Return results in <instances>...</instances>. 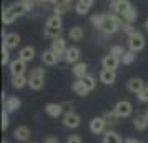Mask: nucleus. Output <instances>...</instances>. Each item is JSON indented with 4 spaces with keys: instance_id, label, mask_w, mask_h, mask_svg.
<instances>
[{
    "instance_id": "f257e3e1",
    "label": "nucleus",
    "mask_w": 148,
    "mask_h": 143,
    "mask_svg": "<svg viewBox=\"0 0 148 143\" xmlns=\"http://www.w3.org/2000/svg\"><path fill=\"white\" fill-rule=\"evenodd\" d=\"M123 23H125V20L116 17V15H105V18L100 25V30L107 35H113L118 32V28H121Z\"/></svg>"
},
{
    "instance_id": "f03ea898",
    "label": "nucleus",
    "mask_w": 148,
    "mask_h": 143,
    "mask_svg": "<svg viewBox=\"0 0 148 143\" xmlns=\"http://www.w3.org/2000/svg\"><path fill=\"white\" fill-rule=\"evenodd\" d=\"M43 82H45V70L40 67L34 68L28 77V87L32 90H40L43 87Z\"/></svg>"
},
{
    "instance_id": "7ed1b4c3",
    "label": "nucleus",
    "mask_w": 148,
    "mask_h": 143,
    "mask_svg": "<svg viewBox=\"0 0 148 143\" xmlns=\"http://www.w3.org/2000/svg\"><path fill=\"white\" fill-rule=\"evenodd\" d=\"M7 8L18 18V17L25 15L27 12H30V10L34 8V2H15V3H12V5L7 7Z\"/></svg>"
},
{
    "instance_id": "20e7f679",
    "label": "nucleus",
    "mask_w": 148,
    "mask_h": 143,
    "mask_svg": "<svg viewBox=\"0 0 148 143\" xmlns=\"http://www.w3.org/2000/svg\"><path fill=\"white\" fill-rule=\"evenodd\" d=\"M128 47H130V50L132 52H140V50H143L145 48V37H143V34H140V32H136V34H133L132 37H128Z\"/></svg>"
},
{
    "instance_id": "39448f33",
    "label": "nucleus",
    "mask_w": 148,
    "mask_h": 143,
    "mask_svg": "<svg viewBox=\"0 0 148 143\" xmlns=\"http://www.w3.org/2000/svg\"><path fill=\"white\" fill-rule=\"evenodd\" d=\"M115 113L120 116V118H127V116L132 115V112H133V105L128 102V100H121L115 105Z\"/></svg>"
},
{
    "instance_id": "423d86ee",
    "label": "nucleus",
    "mask_w": 148,
    "mask_h": 143,
    "mask_svg": "<svg viewBox=\"0 0 148 143\" xmlns=\"http://www.w3.org/2000/svg\"><path fill=\"white\" fill-rule=\"evenodd\" d=\"M105 128H107V120L103 116H97L90 122V131L93 135H101L105 133Z\"/></svg>"
},
{
    "instance_id": "0eeeda50",
    "label": "nucleus",
    "mask_w": 148,
    "mask_h": 143,
    "mask_svg": "<svg viewBox=\"0 0 148 143\" xmlns=\"http://www.w3.org/2000/svg\"><path fill=\"white\" fill-rule=\"evenodd\" d=\"M10 75L12 77H20L25 73V68H27V63L20 58H15V60L10 62Z\"/></svg>"
},
{
    "instance_id": "6e6552de",
    "label": "nucleus",
    "mask_w": 148,
    "mask_h": 143,
    "mask_svg": "<svg viewBox=\"0 0 148 143\" xmlns=\"http://www.w3.org/2000/svg\"><path fill=\"white\" fill-rule=\"evenodd\" d=\"M62 58H63V57L58 55V53H55L52 48H48V50H45V52L42 53V62H43L45 65H57Z\"/></svg>"
},
{
    "instance_id": "1a4fd4ad",
    "label": "nucleus",
    "mask_w": 148,
    "mask_h": 143,
    "mask_svg": "<svg viewBox=\"0 0 148 143\" xmlns=\"http://www.w3.org/2000/svg\"><path fill=\"white\" fill-rule=\"evenodd\" d=\"M20 43V35L15 34V32H10V34H5L3 35V47L5 48H17Z\"/></svg>"
},
{
    "instance_id": "9d476101",
    "label": "nucleus",
    "mask_w": 148,
    "mask_h": 143,
    "mask_svg": "<svg viewBox=\"0 0 148 143\" xmlns=\"http://www.w3.org/2000/svg\"><path fill=\"white\" fill-rule=\"evenodd\" d=\"M63 125L67 128H77L80 125V115H77L75 112H67L63 115Z\"/></svg>"
},
{
    "instance_id": "9b49d317",
    "label": "nucleus",
    "mask_w": 148,
    "mask_h": 143,
    "mask_svg": "<svg viewBox=\"0 0 148 143\" xmlns=\"http://www.w3.org/2000/svg\"><path fill=\"white\" fill-rule=\"evenodd\" d=\"M63 60L67 62V63H78L80 62V48L78 47H70L67 48V52L63 55Z\"/></svg>"
},
{
    "instance_id": "f8f14e48",
    "label": "nucleus",
    "mask_w": 148,
    "mask_h": 143,
    "mask_svg": "<svg viewBox=\"0 0 148 143\" xmlns=\"http://www.w3.org/2000/svg\"><path fill=\"white\" fill-rule=\"evenodd\" d=\"M120 58L118 57H115V55H105L103 58H101V65L103 68H107V70H116L118 65H120Z\"/></svg>"
},
{
    "instance_id": "ddd939ff",
    "label": "nucleus",
    "mask_w": 148,
    "mask_h": 143,
    "mask_svg": "<svg viewBox=\"0 0 148 143\" xmlns=\"http://www.w3.org/2000/svg\"><path fill=\"white\" fill-rule=\"evenodd\" d=\"M112 8H113L115 14L123 15V14H127L128 10L132 8V5H130L128 0H115V2H112Z\"/></svg>"
},
{
    "instance_id": "4468645a",
    "label": "nucleus",
    "mask_w": 148,
    "mask_h": 143,
    "mask_svg": "<svg viewBox=\"0 0 148 143\" xmlns=\"http://www.w3.org/2000/svg\"><path fill=\"white\" fill-rule=\"evenodd\" d=\"M95 0H78L77 5H75V12L78 15H85L90 12V8L93 7Z\"/></svg>"
},
{
    "instance_id": "2eb2a0df",
    "label": "nucleus",
    "mask_w": 148,
    "mask_h": 143,
    "mask_svg": "<svg viewBox=\"0 0 148 143\" xmlns=\"http://www.w3.org/2000/svg\"><path fill=\"white\" fill-rule=\"evenodd\" d=\"M18 108H20V98L18 96H7V100L3 102V110L12 113V112H17Z\"/></svg>"
},
{
    "instance_id": "dca6fc26",
    "label": "nucleus",
    "mask_w": 148,
    "mask_h": 143,
    "mask_svg": "<svg viewBox=\"0 0 148 143\" xmlns=\"http://www.w3.org/2000/svg\"><path fill=\"white\" fill-rule=\"evenodd\" d=\"M127 87H128V90H130L132 93H136V95H138L147 85H145V82H143L141 78H130L128 83H127Z\"/></svg>"
},
{
    "instance_id": "f3484780",
    "label": "nucleus",
    "mask_w": 148,
    "mask_h": 143,
    "mask_svg": "<svg viewBox=\"0 0 148 143\" xmlns=\"http://www.w3.org/2000/svg\"><path fill=\"white\" fill-rule=\"evenodd\" d=\"M45 112H47L48 116L58 118L63 113V105H60V103H48V105H45Z\"/></svg>"
},
{
    "instance_id": "a211bd4d",
    "label": "nucleus",
    "mask_w": 148,
    "mask_h": 143,
    "mask_svg": "<svg viewBox=\"0 0 148 143\" xmlns=\"http://www.w3.org/2000/svg\"><path fill=\"white\" fill-rule=\"evenodd\" d=\"M116 80V73H115V70H107V68H103L100 72V82L105 83V85H112V83Z\"/></svg>"
},
{
    "instance_id": "6ab92c4d",
    "label": "nucleus",
    "mask_w": 148,
    "mask_h": 143,
    "mask_svg": "<svg viewBox=\"0 0 148 143\" xmlns=\"http://www.w3.org/2000/svg\"><path fill=\"white\" fill-rule=\"evenodd\" d=\"M52 50H53L55 53H58V55H65V52H67V43H65V40L62 38V37H58V38H55L53 42H52Z\"/></svg>"
},
{
    "instance_id": "aec40b11",
    "label": "nucleus",
    "mask_w": 148,
    "mask_h": 143,
    "mask_svg": "<svg viewBox=\"0 0 148 143\" xmlns=\"http://www.w3.org/2000/svg\"><path fill=\"white\" fill-rule=\"evenodd\" d=\"M14 136H15V140H18V142H27L30 138V128L28 127H17L14 131Z\"/></svg>"
},
{
    "instance_id": "412c9836",
    "label": "nucleus",
    "mask_w": 148,
    "mask_h": 143,
    "mask_svg": "<svg viewBox=\"0 0 148 143\" xmlns=\"http://www.w3.org/2000/svg\"><path fill=\"white\" fill-rule=\"evenodd\" d=\"M18 58L20 60H23L25 63H28V62H32L35 58V50H34V47H23L18 52Z\"/></svg>"
},
{
    "instance_id": "4be33fe9",
    "label": "nucleus",
    "mask_w": 148,
    "mask_h": 143,
    "mask_svg": "<svg viewBox=\"0 0 148 143\" xmlns=\"http://www.w3.org/2000/svg\"><path fill=\"white\" fill-rule=\"evenodd\" d=\"M87 70H88L87 63H85V62H78V63H75V65H73V75L77 77L78 80H82L83 77L88 75Z\"/></svg>"
},
{
    "instance_id": "5701e85b",
    "label": "nucleus",
    "mask_w": 148,
    "mask_h": 143,
    "mask_svg": "<svg viewBox=\"0 0 148 143\" xmlns=\"http://www.w3.org/2000/svg\"><path fill=\"white\" fill-rule=\"evenodd\" d=\"M45 27H47V28H57V30H62V17H60V15H52V17H48Z\"/></svg>"
},
{
    "instance_id": "b1692460",
    "label": "nucleus",
    "mask_w": 148,
    "mask_h": 143,
    "mask_svg": "<svg viewBox=\"0 0 148 143\" xmlns=\"http://www.w3.org/2000/svg\"><path fill=\"white\" fill-rule=\"evenodd\" d=\"M103 143H121V138L116 131L108 130V131H105V135H103Z\"/></svg>"
},
{
    "instance_id": "393cba45",
    "label": "nucleus",
    "mask_w": 148,
    "mask_h": 143,
    "mask_svg": "<svg viewBox=\"0 0 148 143\" xmlns=\"http://www.w3.org/2000/svg\"><path fill=\"white\" fill-rule=\"evenodd\" d=\"M25 85H28V78L25 75H20V77H12V87L17 90L23 88Z\"/></svg>"
},
{
    "instance_id": "a878e982",
    "label": "nucleus",
    "mask_w": 148,
    "mask_h": 143,
    "mask_svg": "<svg viewBox=\"0 0 148 143\" xmlns=\"http://www.w3.org/2000/svg\"><path fill=\"white\" fill-rule=\"evenodd\" d=\"M72 90H73L77 95H80V96H85L88 93V88L85 87V83L82 82V80H77V82L72 85Z\"/></svg>"
},
{
    "instance_id": "bb28decb",
    "label": "nucleus",
    "mask_w": 148,
    "mask_h": 143,
    "mask_svg": "<svg viewBox=\"0 0 148 143\" xmlns=\"http://www.w3.org/2000/svg\"><path fill=\"white\" fill-rule=\"evenodd\" d=\"M70 8H72V3H65V2H58L53 8V15H63L70 12Z\"/></svg>"
},
{
    "instance_id": "cd10ccee",
    "label": "nucleus",
    "mask_w": 148,
    "mask_h": 143,
    "mask_svg": "<svg viewBox=\"0 0 148 143\" xmlns=\"http://www.w3.org/2000/svg\"><path fill=\"white\" fill-rule=\"evenodd\" d=\"M133 127H135L136 130H140V131L147 130V127H148V120L145 118V115H141V116H135V120H133Z\"/></svg>"
},
{
    "instance_id": "c85d7f7f",
    "label": "nucleus",
    "mask_w": 148,
    "mask_h": 143,
    "mask_svg": "<svg viewBox=\"0 0 148 143\" xmlns=\"http://www.w3.org/2000/svg\"><path fill=\"white\" fill-rule=\"evenodd\" d=\"M83 28L82 27H72L70 28V32H68V35H70V38L73 42H78V40H82L83 38Z\"/></svg>"
},
{
    "instance_id": "c756f323",
    "label": "nucleus",
    "mask_w": 148,
    "mask_h": 143,
    "mask_svg": "<svg viewBox=\"0 0 148 143\" xmlns=\"http://www.w3.org/2000/svg\"><path fill=\"white\" fill-rule=\"evenodd\" d=\"M121 18H123L125 22H128V23H133V22H136V18H138V12H136V8L132 7L127 14L121 15Z\"/></svg>"
},
{
    "instance_id": "7c9ffc66",
    "label": "nucleus",
    "mask_w": 148,
    "mask_h": 143,
    "mask_svg": "<svg viewBox=\"0 0 148 143\" xmlns=\"http://www.w3.org/2000/svg\"><path fill=\"white\" fill-rule=\"evenodd\" d=\"M15 18H17V17H15L8 8H3V15H2V22H3V25H10V23H14Z\"/></svg>"
},
{
    "instance_id": "2f4dec72",
    "label": "nucleus",
    "mask_w": 148,
    "mask_h": 143,
    "mask_svg": "<svg viewBox=\"0 0 148 143\" xmlns=\"http://www.w3.org/2000/svg\"><path fill=\"white\" fill-rule=\"evenodd\" d=\"M82 82L85 83V87L88 88V92H92V90L95 88V85H97V82H95V77L93 75H87L82 78Z\"/></svg>"
},
{
    "instance_id": "473e14b6",
    "label": "nucleus",
    "mask_w": 148,
    "mask_h": 143,
    "mask_svg": "<svg viewBox=\"0 0 148 143\" xmlns=\"http://www.w3.org/2000/svg\"><path fill=\"white\" fill-rule=\"evenodd\" d=\"M43 34H45V37H48V38H58L62 35V30H57V28H47L45 27V30H43Z\"/></svg>"
},
{
    "instance_id": "72a5a7b5",
    "label": "nucleus",
    "mask_w": 148,
    "mask_h": 143,
    "mask_svg": "<svg viewBox=\"0 0 148 143\" xmlns=\"http://www.w3.org/2000/svg\"><path fill=\"white\" fill-rule=\"evenodd\" d=\"M120 60H121V63H123V65H130V63H133L135 52H132V50H130V52H125V55L121 57Z\"/></svg>"
},
{
    "instance_id": "f704fd0d",
    "label": "nucleus",
    "mask_w": 148,
    "mask_h": 143,
    "mask_svg": "<svg viewBox=\"0 0 148 143\" xmlns=\"http://www.w3.org/2000/svg\"><path fill=\"white\" fill-rule=\"evenodd\" d=\"M121 30H123L125 34H128V37H132L133 34H136V28L133 27V23H128V22H125V23L121 25Z\"/></svg>"
},
{
    "instance_id": "c9c22d12",
    "label": "nucleus",
    "mask_w": 148,
    "mask_h": 143,
    "mask_svg": "<svg viewBox=\"0 0 148 143\" xmlns=\"http://www.w3.org/2000/svg\"><path fill=\"white\" fill-rule=\"evenodd\" d=\"M103 18H105V14H95V15H92V23H93L97 28H100Z\"/></svg>"
},
{
    "instance_id": "e433bc0d",
    "label": "nucleus",
    "mask_w": 148,
    "mask_h": 143,
    "mask_svg": "<svg viewBox=\"0 0 148 143\" xmlns=\"http://www.w3.org/2000/svg\"><path fill=\"white\" fill-rule=\"evenodd\" d=\"M110 55H115V57L121 58V57L125 55V50H123V47H120V45H113L112 50H110Z\"/></svg>"
},
{
    "instance_id": "4c0bfd02",
    "label": "nucleus",
    "mask_w": 148,
    "mask_h": 143,
    "mask_svg": "<svg viewBox=\"0 0 148 143\" xmlns=\"http://www.w3.org/2000/svg\"><path fill=\"white\" fill-rule=\"evenodd\" d=\"M103 118L107 120V123H116V120H118L120 116L116 115V113H115V110H113V112H107V113L103 115Z\"/></svg>"
},
{
    "instance_id": "58836bf2",
    "label": "nucleus",
    "mask_w": 148,
    "mask_h": 143,
    "mask_svg": "<svg viewBox=\"0 0 148 143\" xmlns=\"http://www.w3.org/2000/svg\"><path fill=\"white\" fill-rule=\"evenodd\" d=\"M2 65H10V55H8V48L2 45Z\"/></svg>"
},
{
    "instance_id": "ea45409f",
    "label": "nucleus",
    "mask_w": 148,
    "mask_h": 143,
    "mask_svg": "<svg viewBox=\"0 0 148 143\" xmlns=\"http://www.w3.org/2000/svg\"><path fill=\"white\" fill-rule=\"evenodd\" d=\"M136 96H138V100H140V102H148V85H147L143 90H141V92H140Z\"/></svg>"
},
{
    "instance_id": "a19ab883",
    "label": "nucleus",
    "mask_w": 148,
    "mask_h": 143,
    "mask_svg": "<svg viewBox=\"0 0 148 143\" xmlns=\"http://www.w3.org/2000/svg\"><path fill=\"white\" fill-rule=\"evenodd\" d=\"M7 127H8V112L3 110L2 112V130H7Z\"/></svg>"
},
{
    "instance_id": "79ce46f5",
    "label": "nucleus",
    "mask_w": 148,
    "mask_h": 143,
    "mask_svg": "<svg viewBox=\"0 0 148 143\" xmlns=\"http://www.w3.org/2000/svg\"><path fill=\"white\" fill-rule=\"evenodd\" d=\"M67 143H82V138L78 135H72V136H68Z\"/></svg>"
},
{
    "instance_id": "37998d69",
    "label": "nucleus",
    "mask_w": 148,
    "mask_h": 143,
    "mask_svg": "<svg viewBox=\"0 0 148 143\" xmlns=\"http://www.w3.org/2000/svg\"><path fill=\"white\" fill-rule=\"evenodd\" d=\"M45 143H58V138H55V136H48Z\"/></svg>"
},
{
    "instance_id": "c03bdc74",
    "label": "nucleus",
    "mask_w": 148,
    "mask_h": 143,
    "mask_svg": "<svg viewBox=\"0 0 148 143\" xmlns=\"http://www.w3.org/2000/svg\"><path fill=\"white\" fill-rule=\"evenodd\" d=\"M40 2H42V3L45 2V3H53V5H57V3H58L60 0H40Z\"/></svg>"
},
{
    "instance_id": "a18cd8bd",
    "label": "nucleus",
    "mask_w": 148,
    "mask_h": 143,
    "mask_svg": "<svg viewBox=\"0 0 148 143\" xmlns=\"http://www.w3.org/2000/svg\"><path fill=\"white\" fill-rule=\"evenodd\" d=\"M123 143H141V142H138V140H135V138H127Z\"/></svg>"
},
{
    "instance_id": "49530a36",
    "label": "nucleus",
    "mask_w": 148,
    "mask_h": 143,
    "mask_svg": "<svg viewBox=\"0 0 148 143\" xmlns=\"http://www.w3.org/2000/svg\"><path fill=\"white\" fill-rule=\"evenodd\" d=\"M60 2H65V3H72L73 0H60Z\"/></svg>"
},
{
    "instance_id": "de8ad7c7",
    "label": "nucleus",
    "mask_w": 148,
    "mask_h": 143,
    "mask_svg": "<svg viewBox=\"0 0 148 143\" xmlns=\"http://www.w3.org/2000/svg\"><path fill=\"white\" fill-rule=\"evenodd\" d=\"M145 28H147V32H148V20L145 22Z\"/></svg>"
},
{
    "instance_id": "09e8293b",
    "label": "nucleus",
    "mask_w": 148,
    "mask_h": 143,
    "mask_svg": "<svg viewBox=\"0 0 148 143\" xmlns=\"http://www.w3.org/2000/svg\"><path fill=\"white\" fill-rule=\"evenodd\" d=\"M145 118H147V120H148V110H147V112H145Z\"/></svg>"
},
{
    "instance_id": "8fccbe9b",
    "label": "nucleus",
    "mask_w": 148,
    "mask_h": 143,
    "mask_svg": "<svg viewBox=\"0 0 148 143\" xmlns=\"http://www.w3.org/2000/svg\"><path fill=\"white\" fill-rule=\"evenodd\" d=\"M23 2H35V0H23Z\"/></svg>"
},
{
    "instance_id": "3c124183",
    "label": "nucleus",
    "mask_w": 148,
    "mask_h": 143,
    "mask_svg": "<svg viewBox=\"0 0 148 143\" xmlns=\"http://www.w3.org/2000/svg\"><path fill=\"white\" fill-rule=\"evenodd\" d=\"M2 143H8V142H7V140H3V142H2Z\"/></svg>"
},
{
    "instance_id": "603ef678",
    "label": "nucleus",
    "mask_w": 148,
    "mask_h": 143,
    "mask_svg": "<svg viewBox=\"0 0 148 143\" xmlns=\"http://www.w3.org/2000/svg\"><path fill=\"white\" fill-rule=\"evenodd\" d=\"M112 2H115V0H112Z\"/></svg>"
}]
</instances>
